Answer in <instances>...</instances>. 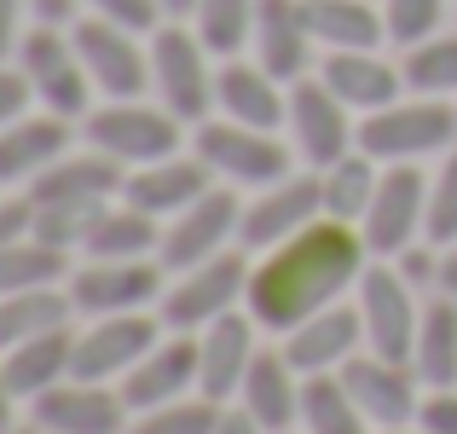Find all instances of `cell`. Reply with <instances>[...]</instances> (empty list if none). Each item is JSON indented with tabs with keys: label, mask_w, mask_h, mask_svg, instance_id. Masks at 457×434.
<instances>
[{
	"label": "cell",
	"mask_w": 457,
	"mask_h": 434,
	"mask_svg": "<svg viewBox=\"0 0 457 434\" xmlns=\"http://www.w3.org/2000/svg\"><path fill=\"white\" fill-rule=\"evenodd\" d=\"M18 394H12V382H6V371H0V434H12L18 429Z\"/></svg>",
	"instance_id": "obj_49"
},
{
	"label": "cell",
	"mask_w": 457,
	"mask_h": 434,
	"mask_svg": "<svg viewBox=\"0 0 457 434\" xmlns=\"http://www.w3.org/2000/svg\"><path fill=\"white\" fill-rule=\"evenodd\" d=\"M214 434H267V429H261L255 417L244 412V405H226V412H220V423H214Z\"/></svg>",
	"instance_id": "obj_48"
},
{
	"label": "cell",
	"mask_w": 457,
	"mask_h": 434,
	"mask_svg": "<svg viewBox=\"0 0 457 434\" xmlns=\"http://www.w3.org/2000/svg\"><path fill=\"white\" fill-rule=\"evenodd\" d=\"M70 249L46 244V238H18L12 249H0V296H18V289H53L70 284Z\"/></svg>",
	"instance_id": "obj_34"
},
{
	"label": "cell",
	"mask_w": 457,
	"mask_h": 434,
	"mask_svg": "<svg viewBox=\"0 0 457 434\" xmlns=\"http://www.w3.org/2000/svg\"><path fill=\"white\" fill-rule=\"evenodd\" d=\"M400 76H405V93H423V99H457V35H428V41L405 46Z\"/></svg>",
	"instance_id": "obj_37"
},
{
	"label": "cell",
	"mask_w": 457,
	"mask_h": 434,
	"mask_svg": "<svg viewBox=\"0 0 457 434\" xmlns=\"http://www.w3.org/2000/svg\"><path fill=\"white\" fill-rule=\"evenodd\" d=\"M423 238L435 249L457 244V145L446 151V163L428 174V226H423Z\"/></svg>",
	"instance_id": "obj_39"
},
{
	"label": "cell",
	"mask_w": 457,
	"mask_h": 434,
	"mask_svg": "<svg viewBox=\"0 0 457 434\" xmlns=\"http://www.w3.org/2000/svg\"><path fill=\"white\" fill-rule=\"evenodd\" d=\"M70 35H76V53H81V64H87L99 99H145L151 46L139 41V29H122V23L87 12V18L70 23Z\"/></svg>",
	"instance_id": "obj_10"
},
{
	"label": "cell",
	"mask_w": 457,
	"mask_h": 434,
	"mask_svg": "<svg viewBox=\"0 0 457 434\" xmlns=\"http://www.w3.org/2000/svg\"><path fill=\"white\" fill-rule=\"evenodd\" d=\"M394 267H400L411 284H428V279H440V249H435V244H428V249H423V244H411L400 261H394Z\"/></svg>",
	"instance_id": "obj_46"
},
{
	"label": "cell",
	"mask_w": 457,
	"mask_h": 434,
	"mask_svg": "<svg viewBox=\"0 0 457 434\" xmlns=\"http://www.w3.org/2000/svg\"><path fill=\"white\" fill-rule=\"evenodd\" d=\"M255 12L261 0H197L191 29L214 58H244V46L255 41Z\"/></svg>",
	"instance_id": "obj_36"
},
{
	"label": "cell",
	"mask_w": 457,
	"mask_h": 434,
	"mask_svg": "<svg viewBox=\"0 0 457 434\" xmlns=\"http://www.w3.org/2000/svg\"><path fill=\"white\" fill-rule=\"evenodd\" d=\"M12 434H46V429H35V423H23V429H12Z\"/></svg>",
	"instance_id": "obj_53"
},
{
	"label": "cell",
	"mask_w": 457,
	"mask_h": 434,
	"mask_svg": "<svg viewBox=\"0 0 457 434\" xmlns=\"http://www.w3.org/2000/svg\"><path fill=\"white\" fill-rule=\"evenodd\" d=\"M209 58L214 53L197 41L191 23L168 18V23L151 29V93H156V104L174 111L186 128H197V122L214 116V70L220 64H209Z\"/></svg>",
	"instance_id": "obj_2"
},
{
	"label": "cell",
	"mask_w": 457,
	"mask_h": 434,
	"mask_svg": "<svg viewBox=\"0 0 457 434\" xmlns=\"http://www.w3.org/2000/svg\"><path fill=\"white\" fill-rule=\"evenodd\" d=\"M162 249V221H151L145 209L116 197L111 209L99 214V226L81 244V261H151Z\"/></svg>",
	"instance_id": "obj_30"
},
{
	"label": "cell",
	"mask_w": 457,
	"mask_h": 434,
	"mask_svg": "<svg viewBox=\"0 0 457 434\" xmlns=\"http://www.w3.org/2000/svg\"><path fill=\"white\" fill-rule=\"evenodd\" d=\"M191 151L209 163V174L220 186H237V191H261V186H278L284 174H295L290 163L295 145H284L267 128L226 122V116H209V122L191 128Z\"/></svg>",
	"instance_id": "obj_6"
},
{
	"label": "cell",
	"mask_w": 457,
	"mask_h": 434,
	"mask_svg": "<svg viewBox=\"0 0 457 434\" xmlns=\"http://www.w3.org/2000/svg\"><path fill=\"white\" fill-rule=\"evenodd\" d=\"M237 226H244L237 186H209L186 214H174V221L162 226V249H156V261H162L168 272H191V267H203V261L226 255V249L237 244Z\"/></svg>",
	"instance_id": "obj_11"
},
{
	"label": "cell",
	"mask_w": 457,
	"mask_h": 434,
	"mask_svg": "<svg viewBox=\"0 0 457 434\" xmlns=\"http://www.w3.org/2000/svg\"><path fill=\"white\" fill-rule=\"evenodd\" d=\"M0 371H6L12 394H18L23 405L41 400L46 388H58V382L76 371V324H64V330H46V336H29V342L6 347V354H0Z\"/></svg>",
	"instance_id": "obj_27"
},
{
	"label": "cell",
	"mask_w": 457,
	"mask_h": 434,
	"mask_svg": "<svg viewBox=\"0 0 457 434\" xmlns=\"http://www.w3.org/2000/svg\"><path fill=\"white\" fill-rule=\"evenodd\" d=\"M220 412H226V405H214L209 394H186V400H174V405L139 412L134 423H128V434H214Z\"/></svg>",
	"instance_id": "obj_38"
},
{
	"label": "cell",
	"mask_w": 457,
	"mask_h": 434,
	"mask_svg": "<svg viewBox=\"0 0 457 434\" xmlns=\"http://www.w3.org/2000/svg\"><path fill=\"white\" fill-rule=\"evenodd\" d=\"M365 267H370V249H365V238H359V226L324 214L307 232H295V238H284L278 249L255 255L244 307L255 313L261 330L284 336L302 319H312V313L336 307V301L359 284Z\"/></svg>",
	"instance_id": "obj_1"
},
{
	"label": "cell",
	"mask_w": 457,
	"mask_h": 434,
	"mask_svg": "<svg viewBox=\"0 0 457 434\" xmlns=\"http://www.w3.org/2000/svg\"><path fill=\"white\" fill-rule=\"evenodd\" d=\"M162 261H81L70 272V301L81 319H111V313H151L162 307Z\"/></svg>",
	"instance_id": "obj_12"
},
{
	"label": "cell",
	"mask_w": 457,
	"mask_h": 434,
	"mask_svg": "<svg viewBox=\"0 0 457 434\" xmlns=\"http://www.w3.org/2000/svg\"><path fill=\"white\" fill-rule=\"evenodd\" d=\"M307 23L324 53H377L388 41L377 0H307Z\"/></svg>",
	"instance_id": "obj_29"
},
{
	"label": "cell",
	"mask_w": 457,
	"mask_h": 434,
	"mask_svg": "<svg viewBox=\"0 0 457 434\" xmlns=\"http://www.w3.org/2000/svg\"><path fill=\"white\" fill-rule=\"evenodd\" d=\"M76 319V301H70V284H53V289H18V296H0V354L29 336H46V330H64Z\"/></svg>",
	"instance_id": "obj_32"
},
{
	"label": "cell",
	"mask_w": 457,
	"mask_h": 434,
	"mask_svg": "<svg viewBox=\"0 0 457 434\" xmlns=\"http://www.w3.org/2000/svg\"><path fill=\"white\" fill-rule=\"evenodd\" d=\"M168 324L151 313H111V319H87L76 330V371L81 382H122L139 359L162 342Z\"/></svg>",
	"instance_id": "obj_14"
},
{
	"label": "cell",
	"mask_w": 457,
	"mask_h": 434,
	"mask_svg": "<svg viewBox=\"0 0 457 434\" xmlns=\"http://www.w3.org/2000/svg\"><path fill=\"white\" fill-rule=\"evenodd\" d=\"M440 18H446V0H382V23H388L394 46H417L440 35Z\"/></svg>",
	"instance_id": "obj_40"
},
{
	"label": "cell",
	"mask_w": 457,
	"mask_h": 434,
	"mask_svg": "<svg viewBox=\"0 0 457 434\" xmlns=\"http://www.w3.org/2000/svg\"><path fill=\"white\" fill-rule=\"evenodd\" d=\"M435 284L446 289V296H457V244L440 249V279H435Z\"/></svg>",
	"instance_id": "obj_50"
},
{
	"label": "cell",
	"mask_w": 457,
	"mask_h": 434,
	"mask_svg": "<svg viewBox=\"0 0 457 434\" xmlns=\"http://www.w3.org/2000/svg\"><path fill=\"white\" fill-rule=\"evenodd\" d=\"M29 232H35L29 191H6V197H0V249H12L18 238H29Z\"/></svg>",
	"instance_id": "obj_43"
},
{
	"label": "cell",
	"mask_w": 457,
	"mask_h": 434,
	"mask_svg": "<svg viewBox=\"0 0 457 434\" xmlns=\"http://www.w3.org/2000/svg\"><path fill=\"white\" fill-rule=\"evenodd\" d=\"M81 134L99 156L122 163L128 174L145 163H162V156H179L186 145V122L162 104H145V99H99L93 116L81 122Z\"/></svg>",
	"instance_id": "obj_5"
},
{
	"label": "cell",
	"mask_w": 457,
	"mask_h": 434,
	"mask_svg": "<svg viewBox=\"0 0 457 434\" xmlns=\"http://www.w3.org/2000/svg\"><path fill=\"white\" fill-rule=\"evenodd\" d=\"M18 70L29 76L41 111L64 116V122H87L93 116L99 88H93V76H87V64H81L70 29H58V23H29L23 41H18Z\"/></svg>",
	"instance_id": "obj_4"
},
{
	"label": "cell",
	"mask_w": 457,
	"mask_h": 434,
	"mask_svg": "<svg viewBox=\"0 0 457 434\" xmlns=\"http://www.w3.org/2000/svg\"><path fill=\"white\" fill-rule=\"evenodd\" d=\"M319 81L347 104L353 116H370L382 104L405 99V76L400 64H388L382 53H324L319 58Z\"/></svg>",
	"instance_id": "obj_26"
},
{
	"label": "cell",
	"mask_w": 457,
	"mask_h": 434,
	"mask_svg": "<svg viewBox=\"0 0 457 434\" xmlns=\"http://www.w3.org/2000/svg\"><path fill=\"white\" fill-rule=\"evenodd\" d=\"M122 179H128V168L111 163V156H99L87 145L81 156H58V163L29 186V197L35 203H116L122 197Z\"/></svg>",
	"instance_id": "obj_28"
},
{
	"label": "cell",
	"mask_w": 457,
	"mask_h": 434,
	"mask_svg": "<svg viewBox=\"0 0 457 434\" xmlns=\"http://www.w3.org/2000/svg\"><path fill=\"white\" fill-rule=\"evenodd\" d=\"M377 434H428L423 423H400V429H377Z\"/></svg>",
	"instance_id": "obj_52"
},
{
	"label": "cell",
	"mask_w": 457,
	"mask_h": 434,
	"mask_svg": "<svg viewBox=\"0 0 457 434\" xmlns=\"http://www.w3.org/2000/svg\"><path fill=\"white\" fill-rule=\"evenodd\" d=\"M191 12H197V0H162V18H179V23H191Z\"/></svg>",
	"instance_id": "obj_51"
},
{
	"label": "cell",
	"mask_w": 457,
	"mask_h": 434,
	"mask_svg": "<svg viewBox=\"0 0 457 434\" xmlns=\"http://www.w3.org/2000/svg\"><path fill=\"white\" fill-rule=\"evenodd\" d=\"M249 46H255V58L284 81V88H295V81L312 70V53H319L312 23H307V0H261L255 41Z\"/></svg>",
	"instance_id": "obj_23"
},
{
	"label": "cell",
	"mask_w": 457,
	"mask_h": 434,
	"mask_svg": "<svg viewBox=\"0 0 457 434\" xmlns=\"http://www.w3.org/2000/svg\"><path fill=\"white\" fill-rule=\"evenodd\" d=\"M428 226V174L423 163H388L377 179V197H370V214L359 221V238L377 261H400L405 249L423 238Z\"/></svg>",
	"instance_id": "obj_9"
},
{
	"label": "cell",
	"mask_w": 457,
	"mask_h": 434,
	"mask_svg": "<svg viewBox=\"0 0 457 434\" xmlns=\"http://www.w3.org/2000/svg\"><path fill=\"white\" fill-rule=\"evenodd\" d=\"M302 434H377L370 417L353 405V394L342 388V377H307L302 382Z\"/></svg>",
	"instance_id": "obj_35"
},
{
	"label": "cell",
	"mask_w": 457,
	"mask_h": 434,
	"mask_svg": "<svg viewBox=\"0 0 457 434\" xmlns=\"http://www.w3.org/2000/svg\"><path fill=\"white\" fill-rule=\"evenodd\" d=\"M255 313L249 307H237V313H226V319H214V324H203L197 330V394H209L214 405H232L237 400V388H244V377H249V365H255Z\"/></svg>",
	"instance_id": "obj_18"
},
{
	"label": "cell",
	"mask_w": 457,
	"mask_h": 434,
	"mask_svg": "<svg viewBox=\"0 0 457 434\" xmlns=\"http://www.w3.org/2000/svg\"><path fill=\"white\" fill-rule=\"evenodd\" d=\"M122 400H128V412H156V405H174V400H186V394H197V336H179V330H168L162 342L151 347L145 359H139L134 371H128L122 382Z\"/></svg>",
	"instance_id": "obj_21"
},
{
	"label": "cell",
	"mask_w": 457,
	"mask_h": 434,
	"mask_svg": "<svg viewBox=\"0 0 457 434\" xmlns=\"http://www.w3.org/2000/svg\"><path fill=\"white\" fill-rule=\"evenodd\" d=\"M29 104H35L29 76H23L18 64H0V128H12L18 116H29Z\"/></svg>",
	"instance_id": "obj_42"
},
{
	"label": "cell",
	"mask_w": 457,
	"mask_h": 434,
	"mask_svg": "<svg viewBox=\"0 0 457 434\" xmlns=\"http://www.w3.org/2000/svg\"><path fill=\"white\" fill-rule=\"evenodd\" d=\"M214 111L226 122L278 134L284 116H290V88L261 58H220V70H214Z\"/></svg>",
	"instance_id": "obj_20"
},
{
	"label": "cell",
	"mask_w": 457,
	"mask_h": 434,
	"mask_svg": "<svg viewBox=\"0 0 457 434\" xmlns=\"http://www.w3.org/2000/svg\"><path fill=\"white\" fill-rule=\"evenodd\" d=\"M29 423L46 429V434H128L134 412H128L116 382L64 377L58 388H46L41 400H29Z\"/></svg>",
	"instance_id": "obj_16"
},
{
	"label": "cell",
	"mask_w": 457,
	"mask_h": 434,
	"mask_svg": "<svg viewBox=\"0 0 457 434\" xmlns=\"http://www.w3.org/2000/svg\"><path fill=\"white\" fill-rule=\"evenodd\" d=\"M284 128H290L295 156H302L312 174H319V168H330L336 156L359 151V116L347 111V104L336 99L319 76H302L290 88V116H284Z\"/></svg>",
	"instance_id": "obj_13"
},
{
	"label": "cell",
	"mask_w": 457,
	"mask_h": 434,
	"mask_svg": "<svg viewBox=\"0 0 457 434\" xmlns=\"http://www.w3.org/2000/svg\"><path fill=\"white\" fill-rule=\"evenodd\" d=\"M209 186H220V179L209 174V163H203L197 151H191V156L179 151V156H162V163L134 168V174L122 179V203H134V209H145L151 221L168 226L174 214H186Z\"/></svg>",
	"instance_id": "obj_22"
},
{
	"label": "cell",
	"mask_w": 457,
	"mask_h": 434,
	"mask_svg": "<svg viewBox=\"0 0 457 434\" xmlns=\"http://www.w3.org/2000/svg\"><path fill=\"white\" fill-rule=\"evenodd\" d=\"M81 6H87L93 18H111V23H122V29H139V35H151L156 23H168L162 0H81Z\"/></svg>",
	"instance_id": "obj_41"
},
{
	"label": "cell",
	"mask_w": 457,
	"mask_h": 434,
	"mask_svg": "<svg viewBox=\"0 0 457 434\" xmlns=\"http://www.w3.org/2000/svg\"><path fill=\"white\" fill-rule=\"evenodd\" d=\"M411 371L423 388H457V296H440L423 307Z\"/></svg>",
	"instance_id": "obj_31"
},
{
	"label": "cell",
	"mask_w": 457,
	"mask_h": 434,
	"mask_svg": "<svg viewBox=\"0 0 457 434\" xmlns=\"http://www.w3.org/2000/svg\"><path fill=\"white\" fill-rule=\"evenodd\" d=\"M457 145V104L452 99H394L382 111L359 116V151L388 163H423V156H446Z\"/></svg>",
	"instance_id": "obj_3"
},
{
	"label": "cell",
	"mask_w": 457,
	"mask_h": 434,
	"mask_svg": "<svg viewBox=\"0 0 457 434\" xmlns=\"http://www.w3.org/2000/svg\"><path fill=\"white\" fill-rule=\"evenodd\" d=\"M290 434H302V429H290Z\"/></svg>",
	"instance_id": "obj_54"
},
{
	"label": "cell",
	"mask_w": 457,
	"mask_h": 434,
	"mask_svg": "<svg viewBox=\"0 0 457 434\" xmlns=\"http://www.w3.org/2000/svg\"><path fill=\"white\" fill-rule=\"evenodd\" d=\"M359 301V319H365V347L382 359H400L411 365V347H417V324H423V307H417V284L405 279L394 261H377L359 272L353 284Z\"/></svg>",
	"instance_id": "obj_8"
},
{
	"label": "cell",
	"mask_w": 457,
	"mask_h": 434,
	"mask_svg": "<svg viewBox=\"0 0 457 434\" xmlns=\"http://www.w3.org/2000/svg\"><path fill=\"white\" fill-rule=\"evenodd\" d=\"M81 12H87L81 0H29V18L35 23H58V29H70Z\"/></svg>",
	"instance_id": "obj_47"
},
{
	"label": "cell",
	"mask_w": 457,
	"mask_h": 434,
	"mask_svg": "<svg viewBox=\"0 0 457 434\" xmlns=\"http://www.w3.org/2000/svg\"><path fill=\"white\" fill-rule=\"evenodd\" d=\"M417 423H423L428 434H457V388H423Z\"/></svg>",
	"instance_id": "obj_44"
},
{
	"label": "cell",
	"mask_w": 457,
	"mask_h": 434,
	"mask_svg": "<svg viewBox=\"0 0 457 434\" xmlns=\"http://www.w3.org/2000/svg\"><path fill=\"white\" fill-rule=\"evenodd\" d=\"M70 128L64 116L41 111V116H18L12 128H0V191L23 186L29 191L58 156H70Z\"/></svg>",
	"instance_id": "obj_25"
},
{
	"label": "cell",
	"mask_w": 457,
	"mask_h": 434,
	"mask_svg": "<svg viewBox=\"0 0 457 434\" xmlns=\"http://www.w3.org/2000/svg\"><path fill=\"white\" fill-rule=\"evenodd\" d=\"M342 388L353 394V405L370 417V429H400V423H417V412H423V382H417L411 365H400V359H382V354H353L342 371Z\"/></svg>",
	"instance_id": "obj_17"
},
{
	"label": "cell",
	"mask_w": 457,
	"mask_h": 434,
	"mask_svg": "<svg viewBox=\"0 0 457 434\" xmlns=\"http://www.w3.org/2000/svg\"><path fill=\"white\" fill-rule=\"evenodd\" d=\"M249 267H255V261H249V249L237 244V249H226V255L191 267V272H174V284L162 289V313H156V319H162L168 330H179V336H197L203 324H214V319H226V313L244 307Z\"/></svg>",
	"instance_id": "obj_7"
},
{
	"label": "cell",
	"mask_w": 457,
	"mask_h": 434,
	"mask_svg": "<svg viewBox=\"0 0 457 434\" xmlns=\"http://www.w3.org/2000/svg\"><path fill=\"white\" fill-rule=\"evenodd\" d=\"M284 359H290L302 377H330L342 371L353 354H365V319H359V301H336V307L312 313L295 330H284Z\"/></svg>",
	"instance_id": "obj_19"
},
{
	"label": "cell",
	"mask_w": 457,
	"mask_h": 434,
	"mask_svg": "<svg viewBox=\"0 0 457 434\" xmlns=\"http://www.w3.org/2000/svg\"><path fill=\"white\" fill-rule=\"evenodd\" d=\"M302 382L307 377L284 359V347H261L232 405H244L267 434H290V429H302Z\"/></svg>",
	"instance_id": "obj_24"
},
{
	"label": "cell",
	"mask_w": 457,
	"mask_h": 434,
	"mask_svg": "<svg viewBox=\"0 0 457 434\" xmlns=\"http://www.w3.org/2000/svg\"><path fill=\"white\" fill-rule=\"evenodd\" d=\"M312 221H324V191L319 174H284L278 186H261L255 203H244V226H237V244L249 255H267L284 238L307 232Z\"/></svg>",
	"instance_id": "obj_15"
},
{
	"label": "cell",
	"mask_w": 457,
	"mask_h": 434,
	"mask_svg": "<svg viewBox=\"0 0 457 434\" xmlns=\"http://www.w3.org/2000/svg\"><path fill=\"white\" fill-rule=\"evenodd\" d=\"M377 179H382V163L365 151H347L336 156L330 168H319V191H324V214L330 221H347L359 226L370 214V197H377Z\"/></svg>",
	"instance_id": "obj_33"
},
{
	"label": "cell",
	"mask_w": 457,
	"mask_h": 434,
	"mask_svg": "<svg viewBox=\"0 0 457 434\" xmlns=\"http://www.w3.org/2000/svg\"><path fill=\"white\" fill-rule=\"evenodd\" d=\"M23 12H29V0H0V64H6V58H18Z\"/></svg>",
	"instance_id": "obj_45"
}]
</instances>
